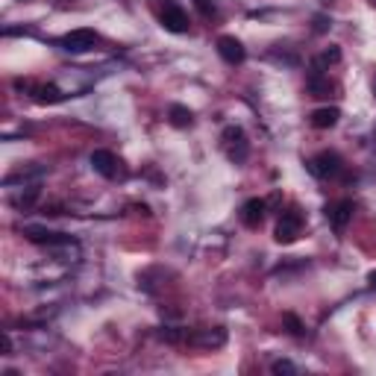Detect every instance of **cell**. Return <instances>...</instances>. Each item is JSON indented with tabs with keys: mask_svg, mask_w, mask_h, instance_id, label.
<instances>
[{
	"mask_svg": "<svg viewBox=\"0 0 376 376\" xmlns=\"http://www.w3.org/2000/svg\"><path fill=\"white\" fill-rule=\"evenodd\" d=\"M306 165L318 180H335V176H341V171H344V159L335 150H321L318 156H312Z\"/></svg>",
	"mask_w": 376,
	"mask_h": 376,
	"instance_id": "cell-1",
	"label": "cell"
},
{
	"mask_svg": "<svg viewBox=\"0 0 376 376\" xmlns=\"http://www.w3.org/2000/svg\"><path fill=\"white\" fill-rule=\"evenodd\" d=\"M303 232V212L297 206H288L280 215V224H276V241L280 244H294Z\"/></svg>",
	"mask_w": 376,
	"mask_h": 376,
	"instance_id": "cell-2",
	"label": "cell"
},
{
	"mask_svg": "<svg viewBox=\"0 0 376 376\" xmlns=\"http://www.w3.org/2000/svg\"><path fill=\"white\" fill-rule=\"evenodd\" d=\"M221 138H224V150H227V156H229V162H235V165L247 162V156H250V142H247V135H244L241 127H227Z\"/></svg>",
	"mask_w": 376,
	"mask_h": 376,
	"instance_id": "cell-3",
	"label": "cell"
},
{
	"mask_svg": "<svg viewBox=\"0 0 376 376\" xmlns=\"http://www.w3.org/2000/svg\"><path fill=\"white\" fill-rule=\"evenodd\" d=\"M159 21L168 33H176V35H183L188 33V15L180 4H173V0H162V6H159Z\"/></svg>",
	"mask_w": 376,
	"mask_h": 376,
	"instance_id": "cell-4",
	"label": "cell"
},
{
	"mask_svg": "<svg viewBox=\"0 0 376 376\" xmlns=\"http://www.w3.org/2000/svg\"><path fill=\"white\" fill-rule=\"evenodd\" d=\"M24 239L33 241V244H42V247H65V244H74L71 235L53 232V229H45V227H24Z\"/></svg>",
	"mask_w": 376,
	"mask_h": 376,
	"instance_id": "cell-5",
	"label": "cell"
},
{
	"mask_svg": "<svg viewBox=\"0 0 376 376\" xmlns=\"http://www.w3.org/2000/svg\"><path fill=\"white\" fill-rule=\"evenodd\" d=\"M59 45H62L65 50H71V53H86V50H91L97 45V33L89 30V27L71 30V33L62 35V42H59Z\"/></svg>",
	"mask_w": 376,
	"mask_h": 376,
	"instance_id": "cell-6",
	"label": "cell"
},
{
	"mask_svg": "<svg viewBox=\"0 0 376 376\" xmlns=\"http://www.w3.org/2000/svg\"><path fill=\"white\" fill-rule=\"evenodd\" d=\"M217 56H221L227 65H241L247 59V50L235 35H221L217 38Z\"/></svg>",
	"mask_w": 376,
	"mask_h": 376,
	"instance_id": "cell-7",
	"label": "cell"
},
{
	"mask_svg": "<svg viewBox=\"0 0 376 376\" xmlns=\"http://www.w3.org/2000/svg\"><path fill=\"white\" fill-rule=\"evenodd\" d=\"M18 89H27L35 103H59L65 101V91L53 83H18Z\"/></svg>",
	"mask_w": 376,
	"mask_h": 376,
	"instance_id": "cell-8",
	"label": "cell"
},
{
	"mask_svg": "<svg viewBox=\"0 0 376 376\" xmlns=\"http://www.w3.org/2000/svg\"><path fill=\"white\" fill-rule=\"evenodd\" d=\"M353 212H355L353 200H335V203L326 206V221L332 224L335 232H344L347 224L353 221Z\"/></svg>",
	"mask_w": 376,
	"mask_h": 376,
	"instance_id": "cell-9",
	"label": "cell"
},
{
	"mask_svg": "<svg viewBox=\"0 0 376 376\" xmlns=\"http://www.w3.org/2000/svg\"><path fill=\"white\" fill-rule=\"evenodd\" d=\"M118 156L112 153V150H94L91 153V168L101 173V176H106V180H115L118 176Z\"/></svg>",
	"mask_w": 376,
	"mask_h": 376,
	"instance_id": "cell-10",
	"label": "cell"
},
{
	"mask_svg": "<svg viewBox=\"0 0 376 376\" xmlns=\"http://www.w3.org/2000/svg\"><path fill=\"white\" fill-rule=\"evenodd\" d=\"M265 212H268V203L262 200V197H250V200L241 206V221H244V227H250V229L262 227Z\"/></svg>",
	"mask_w": 376,
	"mask_h": 376,
	"instance_id": "cell-11",
	"label": "cell"
},
{
	"mask_svg": "<svg viewBox=\"0 0 376 376\" xmlns=\"http://www.w3.org/2000/svg\"><path fill=\"white\" fill-rule=\"evenodd\" d=\"M338 118H341V109H338V106L314 109V112H312V127H314V130H332L335 124H338Z\"/></svg>",
	"mask_w": 376,
	"mask_h": 376,
	"instance_id": "cell-12",
	"label": "cell"
},
{
	"mask_svg": "<svg viewBox=\"0 0 376 376\" xmlns=\"http://www.w3.org/2000/svg\"><path fill=\"white\" fill-rule=\"evenodd\" d=\"M306 86H309L312 97H329V94L335 91V86L329 83V76H324V74H318V71H309Z\"/></svg>",
	"mask_w": 376,
	"mask_h": 376,
	"instance_id": "cell-13",
	"label": "cell"
},
{
	"mask_svg": "<svg viewBox=\"0 0 376 376\" xmlns=\"http://www.w3.org/2000/svg\"><path fill=\"white\" fill-rule=\"evenodd\" d=\"M168 121H171L176 130H186V127H191V124H194V115H191V109H188V106L173 103V106L168 109Z\"/></svg>",
	"mask_w": 376,
	"mask_h": 376,
	"instance_id": "cell-14",
	"label": "cell"
},
{
	"mask_svg": "<svg viewBox=\"0 0 376 376\" xmlns=\"http://www.w3.org/2000/svg\"><path fill=\"white\" fill-rule=\"evenodd\" d=\"M191 344H200V347H221L227 341V332L224 329H215V332H197V335H188Z\"/></svg>",
	"mask_w": 376,
	"mask_h": 376,
	"instance_id": "cell-15",
	"label": "cell"
},
{
	"mask_svg": "<svg viewBox=\"0 0 376 376\" xmlns=\"http://www.w3.org/2000/svg\"><path fill=\"white\" fill-rule=\"evenodd\" d=\"M338 59H341V50H338V47H329V50H324L321 56H314V59H312V68H309V71H318V74H324L329 65H335V62H338Z\"/></svg>",
	"mask_w": 376,
	"mask_h": 376,
	"instance_id": "cell-16",
	"label": "cell"
},
{
	"mask_svg": "<svg viewBox=\"0 0 376 376\" xmlns=\"http://www.w3.org/2000/svg\"><path fill=\"white\" fill-rule=\"evenodd\" d=\"M283 321H285V326H288V332H291V335H303V332H306V329H303V321L297 318V314H291V312H288V314H283Z\"/></svg>",
	"mask_w": 376,
	"mask_h": 376,
	"instance_id": "cell-17",
	"label": "cell"
},
{
	"mask_svg": "<svg viewBox=\"0 0 376 376\" xmlns=\"http://www.w3.org/2000/svg\"><path fill=\"white\" fill-rule=\"evenodd\" d=\"M194 6H197V12L206 15V18H212V15L217 12V4H215V0H194Z\"/></svg>",
	"mask_w": 376,
	"mask_h": 376,
	"instance_id": "cell-18",
	"label": "cell"
},
{
	"mask_svg": "<svg viewBox=\"0 0 376 376\" xmlns=\"http://www.w3.org/2000/svg\"><path fill=\"white\" fill-rule=\"evenodd\" d=\"M270 370H273V373H297V368H294V365H291L288 359H280V362H273V365H270Z\"/></svg>",
	"mask_w": 376,
	"mask_h": 376,
	"instance_id": "cell-19",
	"label": "cell"
},
{
	"mask_svg": "<svg viewBox=\"0 0 376 376\" xmlns=\"http://www.w3.org/2000/svg\"><path fill=\"white\" fill-rule=\"evenodd\" d=\"M12 353V338L9 335H4V355H9Z\"/></svg>",
	"mask_w": 376,
	"mask_h": 376,
	"instance_id": "cell-20",
	"label": "cell"
},
{
	"mask_svg": "<svg viewBox=\"0 0 376 376\" xmlns=\"http://www.w3.org/2000/svg\"><path fill=\"white\" fill-rule=\"evenodd\" d=\"M314 21H318V33H324V30H326V18H324V15H318Z\"/></svg>",
	"mask_w": 376,
	"mask_h": 376,
	"instance_id": "cell-21",
	"label": "cell"
},
{
	"mask_svg": "<svg viewBox=\"0 0 376 376\" xmlns=\"http://www.w3.org/2000/svg\"><path fill=\"white\" fill-rule=\"evenodd\" d=\"M368 283H370V288H376V270L368 273Z\"/></svg>",
	"mask_w": 376,
	"mask_h": 376,
	"instance_id": "cell-22",
	"label": "cell"
},
{
	"mask_svg": "<svg viewBox=\"0 0 376 376\" xmlns=\"http://www.w3.org/2000/svg\"><path fill=\"white\" fill-rule=\"evenodd\" d=\"M373 94H376V74H373Z\"/></svg>",
	"mask_w": 376,
	"mask_h": 376,
	"instance_id": "cell-23",
	"label": "cell"
}]
</instances>
